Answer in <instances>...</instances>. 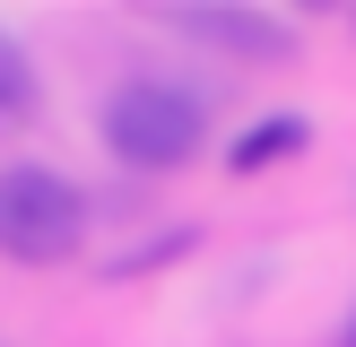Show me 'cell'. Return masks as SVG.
<instances>
[{"instance_id":"cell-1","label":"cell","mask_w":356,"mask_h":347,"mask_svg":"<svg viewBox=\"0 0 356 347\" xmlns=\"http://www.w3.org/2000/svg\"><path fill=\"white\" fill-rule=\"evenodd\" d=\"M104 148L122 165H139V174H165V165H183L200 148V104L183 87H165V78H131V87L104 96Z\"/></svg>"},{"instance_id":"cell-2","label":"cell","mask_w":356,"mask_h":347,"mask_svg":"<svg viewBox=\"0 0 356 347\" xmlns=\"http://www.w3.org/2000/svg\"><path fill=\"white\" fill-rule=\"evenodd\" d=\"M0 243H9L17 260H70L87 243L79 183H61V174H44V165H17L9 183H0Z\"/></svg>"},{"instance_id":"cell-3","label":"cell","mask_w":356,"mask_h":347,"mask_svg":"<svg viewBox=\"0 0 356 347\" xmlns=\"http://www.w3.org/2000/svg\"><path fill=\"white\" fill-rule=\"evenodd\" d=\"M174 26L183 35H218V44H243V52H261V61L287 52V26H278L270 9H174Z\"/></svg>"},{"instance_id":"cell-4","label":"cell","mask_w":356,"mask_h":347,"mask_svg":"<svg viewBox=\"0 0 356 347\" xmlns=\"http://www.w3.org/2000/svg\"><path fill=\"white\" fill-rule=\"evenodd\" d=\"M305 148V113H270L261 130H243L235 148H226V165L235 174H261V165H278V156H296Z\"/></svg>"},{"instance_id":"cell-5","label":"cell","mask_w":356,"mask_h":347,"mask_svg":"<svg viewBox=\"0 0 356 347\" xmlns=\"http://www.w3.org/2000/svg\"><path fill=\"white\" fill-rule=\"evenodd\" d=\"M35 113V69H26V52L0 35V121H26Z\"/></svg>"},{"instance_id":"cell-6","label":"cell","mask_w":356,"mask_h":347,"mask_svg":"<svg viewBox=\"0 0 356 347\" xmlns=\"http://www.w3.org/2000/svg\"><path fill=\"white\" fill-rule=\"evenodd\" d=\"M339 347H356V321H348V339H339Z\"/></svg>"},{"instance_id":"cell-7","label":"cell","mask_w":356,"mask_h":347,"mask_svg":"<svg viewBox=\"0 0 356 347\" xmlns=\"http://www.w3.org/2000/svg\"><path fill=\"white\" fill-rule=\"evenodd\" d=\"M348 26H356V17H348Z\"/></svg>"}]
</instances>
